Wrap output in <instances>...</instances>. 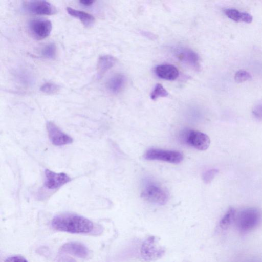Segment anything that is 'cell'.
<instances>
[{
    "label": "cell",
    "mask_w": 262,
    "mask_h": 262,
    "mask_svg": "<svg viewBox=\"0 0 262 262\" xmlns=\"http://www.w3.org/2000/svg\"><path fill=\"white\" fill-rule=\"evenodd\" d=\"M253 115L259 120H262V103L255 105L252 111Z\"/></svg>",
    "instance_id": "cell-24"
},
{
    "label": "cell",
    "mask_w": 262,
    "mask_h": 262,
    "mask_svg": "<svg viewBox=\"0 0 262 262\" xmlns=\"http://www.w3.org/2000/svg\"><path fill=\"white\" fill-rule=\"evenodd\" d=\"M116 62V59L110 55L99 57L97 64V75L99 77L102 76L111 69Z\"/></svg>",
    "instance_id": "cell-14"
},
{
    "label": "cell",
    "mask_w": 262,
    "mask_h": 262,
    "mask_svg": "<svg viewBox=\"0 0 262 262\" xmlns=\"http://www.w3.org/2000/svg\"><path fill=\"white\" fill-rule=\"evenodd\" d=\"M62 253H68L80 258H85L89 254L86 247L79 242H69L62 246L60 249Z\"/></svg>",
    "instance_id": "cell-12"
},
{
    "label": "cell",
    "mask_w": 262,
    "mask_h": 262,
    "mask_svg": "<svg viewBox=\"0 0 262 262\" xmlns=\"http://www.w3.org/2000/svg\"><path fill=\"white\" fill-rule=\"evenodd\" d=\"M56 46L53 42L46 45L41 50L42 56L47 59H54L56 57Z\"/></svg>",
    "instance_id": "cell-18"
},
{
    "label": "cell",
    "mask_w": 262,
    "mask_h": 262,
    "mask_svg": "<svg viewBox=\"0 0 262 262\" xmlns=\"http://www.w3.org/2000/svg\"><path fill=\"white\" fill-rule=\"evenodd\" d=\"M45 173V186L49 189H57L71 181L70 177L65 173H56L46 169Z\"/></svg>",
    "instance_id": "cell-10"
},
{
    "label": "cell",
    "mask_w": 262,
    "mask_h": 262,
    "mask_svg": "<svg viewBox=\"0 0 262 262\" xmlns=\"http://www.w3.org/2000/svg\"><path fill=\"white\" fill-rule=\"evenodd\" d=\"M46 127L49 138L53 144L61 146L72 143V137L63 132L53 122H47Z\"/></svg>",
    "instance_id": "cell-9"
},
{
    "label": "cell",
    "mask_w": 262,
    "mask_h": 262,
    "mask_svg": "<svg viewBox=\"0 0 262 262\" xmlns=\"http://www.w3.org/2000/svg\"><path fill=\"white\" fill-rule=\"evenodd\" d=\"M23 9L33 14L50 15L57 13L56 8L50 3L43 0L25 1Z\"/></svg>",
    "instance_id": "cell-8"
},
{
    "label": "cell",
    "mask_w": 262,
    "mask_h": 262,
    "mask_svg": "<svg viewBox=\"0 0 262 262\" xmlns=\"http://www.w3.org/2000/svg\"><path fill=\"white\" fill-rule=\"evenodd\" d=\"M52 225L57 230L71 233H87L93 229V224L89 219L71 213L56 215L52 220Z\"/></svg>",
    "instance_id": "cell-1"
},
{
    "label": "cell",
    "mask_w": 262,
    "mask_h": 262,
    "mask_svg": "<svg viewBox=\"0 0 262 262\" xmlns=\"http://www.w3.org/2000/svg\"><path fill=\"white\" fill-rule=\"evenodd\" d=\"M28 29L30 34L34 38L41 40L50 35L52 29V24L49 19L35 18L29 21Z\"/></svg>",
    "instance_id": "cell-6"
},
{
    "label": "cell",
    "mask_w": 262,
    "mask_h": 262,
    "mask_svg": "<svg viewBox=\"0 0 262 262\" xmlns=\"http://www.w3.org/2000/svg\"><path fill=\"white\" fill-rule=\"evenodd\" d=\"M5 262H28L27 260L20 256H13L7 258Z\"/></svg>",
    "instance_id": "cell-25"
},
{
    "label": "cell",
    "mask_w": 262,
    "mask_h": 262,
    "mask_svg": "<svg viewBox=\"0 0 262 262\" xmlns=\"http://www.w3.org/2000/svg\"><path fill=\"white\" fill-rule=\"evenodd\" d=\"M144 158L148 160H158L178 164L183 160V156L179 151L152 148L145 152Z\"/></svg>",
    "instance_id": "cell-5"
},
{
    "label": "cell",
    "mask_w": 262,
    "mask_h": 262,
    "mask_svg": "<svg viewBox=\"0 0 262 262\" xmlns=\"http://www.w3.org/2000/svg\"><path fill=\"white\" fill-rule=\"evenodd\" d=\"M253 18L251 14L245 12H242L241 21L247 23H250L252 21Z\"/></svg>",
    "instance_id": "cell-26"
},
{
    "label": "cell",
    "mask_w": 262,
    "mask_h": 262,
    "mask_svg": "<svg viewBox=\"0 0 262 262\" xmlns=\"http://www.w3.org/2000/svg\"><path fill=\"white\" fill-rule=\"evenodd\" d=\"M224 11L227 16L231 19L236 22L241 21L242 12L233 8L225 9Z\"/></svg>",
    "instance_id": "cell-21"
},
{
    "label": "cell",
    "mask_w": 262,
    "mask_h": 262,
    "mask_svg": "<svg viewBox=\"0 0 262 262\" xmlns=\"http://www.w3.org/2000/svg\"><path fill=\"white\" fill-rule=\"evenodd\" d=\"M79 2L80 4H82L84 6H89L92 5L93 3L94 2V1H91V0H84V1H80Z\"/></svg>",
    "instance_id": "cell-28"
},
{
    "label": "cell",
    "mask_w": 262,
    "mask_h": 262,
    "mask_svg": "<svg viewBox=\"0 0 262 262\" xmlns=\"http://www.w3.org/2000/svg\"><path fill=\"white\" fill-rule=\"evenodd\" d=\"M236 211L233 208H230L220 222V226L222 228L226 229L230 224L234 222Z\"/></svg>",
    "instance_id": "cell-17"
},
{
    "label": "cell",
    "mask_w": 262,
    "mask_h": 262,
    "mask_svg": "<svg viewBox=\"0 0 262 262\" xmlns=\"http://www.w3.org/2000/svg\"><path fill=\"white\" fill-rule=\"evenodd\" d=\"M57 262H76V261L69 256H60L57 259Z\"/></svg>",
    "instance_id": "cell-27"
},
{
    "label": "cell",
    "mask_w": 262,
    "mask_h": 262,
    "mask_svg": "<svg viewBox=\"0 0 262 262\" xmlns=\"http://www.w3.org/2000/svg\"><path fill=\"white\" fill-rule=\"evenodd\" d=\"M251 78L252 76L250 73L243 70L237 71L234 76L235 81L238 82H244L249 80Z\"/></svg>",
    "instance_id": "cell-22"
},
{
    "label": "cell",
    "mask_w": 262,
    "mask_h": 262,
    "mask_svg": "<svg viewBox=\"0 0 262 262\" xmlns=\"http://www.w3.org/2000/svg\"><path fill=\"white\" fill-rule=\"evenodd\" d=\"M175 56L181 61L198 69L199 66V57L191 49L184 47H176L173 49Z\"/></svg>",
    "instance_id": "cell-11"
},
{
    "label": "cell",
    "mask_w": 262,
    "mask_h": 262,
    "mask_svg": "<svg viewBox=\"0 0 262 262\" xmlns=\"http://www.w3.org/2000/svg\"><path fill=\"white\" fill-rule=\"evenodd\" d=\"M262 221V211L255 207H248L236 212L234 223L238 230L243 233L256 228Z\"/></svg>",
    "instance_id": "cell-2"
},
{
    "label": "cell",
    "mask_w": 262,
    "mask_h": 262,
    "mask_svg": "<svg viewBox=\"0 0 262 262\" xmlns=\"http://www.w3.org/2000/svg\"><path fill=\"white\" fill-rule=\"evenodd\" d=\"M218 170L215 169H212L206 171L203 175V179L205 183H210L217 173Z\"/></svg>",
    "instance_id": "cell-23"
},
{
    "label": "cell",
    "mask_w": 262,
    "mask_h": 262,
    "mask_svg": "<svg viewBox=\"0 0 262 262\" xmlns=\"http://www.w3.org/2000/svg\"><path fill=\"white\" fill-rule=\"evenodd\" d=\"M125 83V76L121 74H116L108 80L106 87L111 93L116 94L123 88Z\"/></svg>",
    "instance_id": "cell-16"
},
{
    "label": "cell",
    "mask_w": 262,
    "mask_h": 262,
    "mask_svg": "<svg viewBox=\"0 0 262 262\" xmlns=\"http://www.w3.org/2000/svg\"><path fill=\"white\" fill-rule=\"evenodd\" d=\"M60 90V86L52 82H46L43 84L40 88V90L46 94H54Z\"/></svg>",
    "instance_id": "cell-20"
},
{
    "label": "cell",
    "mask_w": 262,
    "mask_h": 262,
    "mask_svg": "<svg viewBox=\"0 0 262 262\" xmlns=\"http://www.w3.org/2000/svg\"><path fill=\"white\" fill-rule=\"evenodd\" d=\"M164 253V249L160 245L158 239L154 236L147 238L141 246V256L147 261L156 260L162 257Z\"/></svg>",
    "instance_id": "cell-4"
},
{
    "label": "cell",
    "mask_w": 262,
    "mask_h": 262,
    "mask_svg": "<svg viewBox=\"0 0 262 262\" xmlns=\"http://www.w3.org/2000/svg\"><path fill=\"white\" fill-rule=\"evenodd\" d=\"M182 139L186 144L199 150L207 149L210 143L208 136L198 130H189L184 132Z\"/></svg>",
    "instance_id": "cell-7"
},
{
    "label": "cell",
    "mask_w": 262,
    "mask_h": 262,
    "mask_svg": "<svg viewBox=\"0 0 262 262\" xmlns=\"http://www.w3.org/2000/svg\"><path fill=\"white\" fill-rule=\"evenodd\" d=\"M245 262H261V261H260L258 260H257L256 259H252V260H249L246 261Z\"/></svg>",
    "instance_id": "cell-29"
},
{
    "label": "cell",
    "mask_w": 262,
    "mask_h": 262,
    "mask_svg": "<svg viewBox=\"0 0 262 262\" xmlns=\"http://www.w3.org/2000/svg\"><path fill=\"white\" fill-rule=\"evenodd\" d=\"M155 72L159 78L167 80H174L179 76L178 69L172 64H163L157 66Z\"/></svg>",
    "instance_id": "cell-13"
},
{
    "label": "cell",
    "mask_w": 262,
    "mask_h": 262,
    "mask_svg": "<svg viewBox=\"0 0 262 262\" xmlns=\"http://www.w3.org/2000/svg\"><path fill=\"white\" fill-rule=\"evenodd\" d=\"M142 196L146 201L158 205H164L167 202V191L157 183L147 182L142 192Z\"/></svg>",
    "instance_id": "cell-3"
},
{
    "label": "cell",
    "mask_w": 262,
    "mask_h": 262,
    "mask_svg": "<svg viewBox=\"0 0 262 262\" xmlns=\"http://www.w3.org/2000/svg\"><path fill=\"white\" fill-rule=\"evenodd\" d=\"M168 95L166 90L160 83L157 84L150 94L151 99L155 100L160 97H165Z\"/></svg>",
    "instance_id": "cell-19"
},
{
    "label": "cell",
    "mask_w": 262,
    "mask_h": 262,
    "mask_svg": "<svg viewBox=\"0 0 262 262\" xmlns=\"http://www.w3.org/2000/svg\"><path fill=\"white\" fill-rule=\"evenodd\" d=\"M67 11L71 16L78 18L81 23L86 28L91 27L95 23L94 17L85 12L76 10L71 7H67Z\"/></svg>",
    "instance_id": "cell-15"
}]
</instances>
